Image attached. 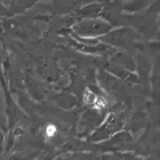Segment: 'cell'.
<instances>
[{"mask_svg": "<svg viewBox=\"0 0 160 160\" xmlns=\"http://www.w3.org/2000/svg\"><path fill=\"white\" fill-rule=\"evenodd\" d=\"M37 157V154L34 152H18V154H13L10 160H34Z\"/></svg>", "mask_w": 160, "mask_h": 160, "instance_id": "4", "label": "cell"}, {"mask_svg": "<svg viewBox=\"0 0 160 160\" xmlns=\"http://www.w3.org/2000/svg\"><path fill=\"white\" fill-rule=\"evenodd\" d=\"M43 133H45V138H47V139H51V138H55V136L58 135V127L53 125V123H50V125L45 127Z\"/></svg>", "mask_w": 160, "mask_h": 160, "instance_id": "5", "label": "cell"}, {"mask_svg": "<svg viewBox=\"0 0 160 160\" xmlns=\"http://www.w3.org/2000/svg\"><path fill=\"white\" fill-rule=\"evenodd\" d=\"M2 149H3V135L0 131V152H2Z\"/></svg>", "mask_w": 160, "mask_h": 160, "instance_id": "6", "label": "cell"}, {"mask_svg": "<svg viewBox=\"0 0 160 160\" xmlns=\"http://www.w3.org/2000/svg\"><path fill=\"white\" fill-rule=\"evenodd\" d=\"M75 31L78 34L85 35L87 38H90L91 35L93 37H99V35H104L111 31V24L104 19H85L82 22H78L75 26Z\"/></svg>", "mask_w": 160, "mask_h": 160, "instance_id": "1", "label": "cell"}, {"mask_svg": "<svg viewBox=\"0 0 160 160\" xmlns=\"http://www.w3.org/2000/svg\"><path fill=\"white\" fill-rule=\"evenodd\" d=\"M131 37V31L128 29H120V31H115L109 35H106L104 40H108V42L114 43V45H122L123 42H127V40Z\"/></svg>", "mask_w": 160, "mask_h": 160, "instance_id": "2", "label": "cell"}, {"mask_svg": "<svg viewBox=\"0 0 160 160\" xmlns=\"http://www.w3.org/2000/svg\"><path fill=\"white\" fill-rule=\"evenodd\" d=\"M101 10V5H87L85 8L80 10V15H83V16H88V15H98Z\"/></svg>", "mask_w": 160, "mask_h": 160, "instance_id": "3", "label": "cell"}]
</instances>
